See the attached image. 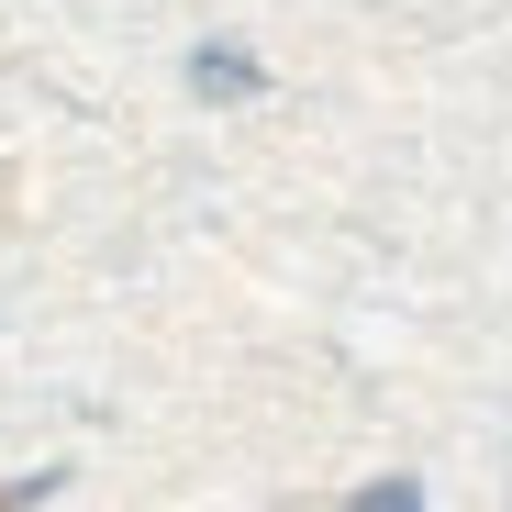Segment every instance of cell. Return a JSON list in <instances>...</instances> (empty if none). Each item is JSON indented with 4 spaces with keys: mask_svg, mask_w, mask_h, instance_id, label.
Instances as JSON below:
<instances>
[{
    "mask_svg": "<svg viewBox=\"0 0 512 512\" xmlns=\"http://www.w3.org/2000/svg\"><path fill=\"white\" fill-rule=\"evenodd\" d=\"M357 512H423V501H412V479H379V490H357Z\"/></svg>",
    "mask_w": 512,
    "mask_h": 512,
    "instance_id": "cell-1",
    "label": "cell"
}]
</instances>
